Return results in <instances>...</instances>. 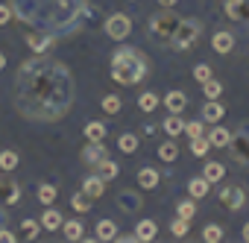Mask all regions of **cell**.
Masks as SVG:
<instances>
[{
	"label": "cell",
	"instance_id": "cell-9",
	"mask_svg": "<svg viewBox=\"0 0 249 243\" xmlns=\"http://www.w3.org/2000/svg\"><path fill=\"white\" fill-rule=\"evenodd\" d=\"M27 44H30V50H36V53H47V50H53L56 35H53V33H44V30H30V33H27Z\"/></svg>",
	"mask_w": 249,
	"mask_h": 243
},
{
	"label": "cell",
	"instance_id": "cell-20",
	"mask_svg": "<svg viewBox=\"0 0 249 243\" xmlns=\"http://www.w3.org/2000/svg\"><path fill=\"white\" fill-rule=\"evenodd\" d=\"M82 191H85L91 199H100V196L106 193V182H103L100 176H88V179L82 182Z\"/></svg>",
	"mask_w": 249,
	"mask_h": 243
},
{
	"label": "cell",
	"instance_id": "cell-32",
	"mask_svg": "<svg viewBox=\"0 0 249 243\" xmlns=\"http://www.w3.org/2000/svg\"><path fill=\"white\" fill-rule=\"evenodd\" d=\"M208 150H211V144H208V138H205V135H199V138H191V156L202 158V156H208Z\"/></svg>",
	"mask_w": 249,
	"mask_h": 243
},
{
	"label": "cell",
	"instance_id": "cell-34",
	"mask_svg": "<svg viewBox=\"0 0 249 243\" xmlns=\"http://www.w3.org/2000/svg\"><path fill=\"white\" fill-rule=\"evenodd\" d=\"M202 94H205L208 100H217V97L223 94V85H220V82L211 76V79H205V82H202Z\"/></svg>",
	"mask_w": 249,
	"mask_h": 243
},
{
	"label": "cell",
	"instance_id": "cell-31",
	"mask_svg": "<svg viewBox=\"0 0 249 243\" xmlns=\"http://www.w3.org/2000/svg\"><path fill=\"white\" fill-rule=\"evenodd\" d=\"M117 147H120V153H126V156H132V153L138 150V135H132V132H126V135H120V138H117Z\"/></svg>",
	"mask_w": 249,
	"mask_h": 243
},
{
	"label": "cell",
	"instance_id": "cell-33",
	"mask_svg": "<svg viewBox=\"0 0 249 243\" xmlns=\"http://www.w3.org/2000/svg\"><path fill=\"white\" fill-rule=\"evenodd\" d=\"M120 108H123V100H120L117 94H106V97H103V111H106V114H117Z\"/></svg>",
	"mask_w": 249,
	"mask_h": 243
},
{
	"label": "cell",
	"instance_id": "cell-41",
	"mask_svg": "<svg viewBox=\"0 0 249 243\" xmlns=\"http://www.w3.org/2000/svg\"><path fill=\"white\" fill-rule=\"evenodd\" d=\"M38 228H41V223H36V220H24L21 223V231H24L27 240H36L38 237Z\"/></svg>",
	"mask_w": 249,
	"mask_h": 243
},
{
	"label": "cell",
	"instance_id": "cell-4",
	"mask_svg": "<svg viewBox=\"0 0 249 243\" xmlns=\"http://www.w3.org/2000/svg\"><path fill=\"white\" fill-rule=\"evenodd\" d=\"M199 35H202V21H199V18H179L176 33H173V38H170L167 47L176 50V53L191 50V47L199 41Z\"/></svg>",
	"mask_w": 249,
	"mask_h": 243
},
{
	"label": "cell",
	"instance_id": "cell-40",
	"mask_svg": "<svg viewBox=\"0 0 249 243\" xmlns=\"http://www.w3.org/2000/svg\"><path fill=\"white\" fill-rule=\"evenodd\" d=\"M188 228H191V220H185V217H176V220L170 223V231H173L176 237H185Z\"/></svg>",
	"mask_w": 249,
	"mask_h": 243
},
{
	"label": "cell",
	"instance_id": "cell-11",
	"mask_svg": "<svg viewBox=\"0 0 249 243\" xmlns=\"http://www.w3.org/2000/svg\"><path fill=\"white\" fill-rule=\"evenodd\" d=\"M161 103L167 105L170 114H182V111L188 108V94H185V91H167V94L161 97Z\"/></svg>",
	"mask_w": 249,
	"mask_h": 243
},
{
	"label": "cell",
	"instance_id": "cell-3",
	"mask_svg": "<svg viewBox=\"0 0 249 243\" xmlns=\"http://www.w3.org/2000/svg\"><path fill=\"white\" fill-rule=\"evenodd\" d=\"M150 76V59L138 47H117L111 53V79L120 85H138Z\"/></svg>",
	"mask_w": 249,
	"mask_h": 243
},
{
	"label": "cell",
	"instance_id": "cell-2",
	"mask_svg": "<svg viewBox=\"0 0 249 243\" xmlns=\"http://www.w3.org/2000/svg\"><path fill=\"white\" fill-rule=\"evenodd\" d=\"M9 6L21 24L53 35L76 33L88 15V0H9Z\"/></svg>",
	"mask_w": 249,
	"mask_h": 243
},
{
	"label": "cell",
	"instance_id": "cell-8",
	"mask_svg": "<svg viewBox=\"0 0 249 243\" xmlns=\"http://www.w3.org/2000/svg\"><path fill=\"white\" fill-rule=\"evenodd\" d=\"M220 202H223L229 211H240V208L246 205V193H243L240 185H226V188L220 191Z\"/></svg>",
	"mask_w": 249,
	"mask_h": 243
},
{
	"label": "cell",
	"instance_id": "cell-28",
	"mask_svg": "<svg viewBox=\"0 0 249 243\" xmlns=\"http://www.w3.org/2000/svg\"><path fill=\"white\" fill-rule=\"evenodd\" d=\"M15 167H18V153L15 150H0V170L12 173Z\"/></svg>",
	"mask_w": 249,
	"mask_h": 243
},
{
	"label": "cell",
	"instance_id": "cell-36",
	"mask_svg": "<svg viewBox=\"0 0 249 243\" xmlns=\"http://www.w3.org/2000/svg\"><path fill=\"white\" fill-rule=\"evenodd\" d=\"M202 240H205V243H220V240H223V228L214 226V223H208V226L202 228Z\"/></svg>",
	"mask_w": 249,
	"mask_h": 243
},
{
	"label": "cell",
	"instance_id": "cell-42",
	"mask_svg": "<svg viewBox=\"0 0 249 243\" xmlns=\"http://www.w3.org/2000/svg\"><path fill=\"white\" fill-rule=\"evenodd\" d=\"M185 135H188V138H199V135H205V126H202V120H194V123H185Z\"/></svg>",
	"mask_w": 249,
	"mask_h": 243
},
{
	"label": "cell",
	"instance_id": "cell-44",
	"mask_svg": "<svg viewBox=\"0 0 249 243\" xmlns=\"http://www.w3.org/2000/svg\"><path fill=\"white\" fill-rule=\"evenodd\" d=\"M9 18H12V6H3V3H0V27H6Z\"/></svg>",
	"mask_w": 249,
	"mask_h": 243
},
{
	"label": "cell",
	"instance_id": "cell-45",
	"mask_svg": "<svg viewBox=\"0 0 249 243\" xmlns=\"http://www.w3.org/2000/svg\"><path fill=\"white\" fill-rule=\"evenodd\" d=\"M15 240H18V237H15V234H12V231L6 228V226L0 228V243H15Z\"/></svg>",
	"mask_w": 249,
	"mask_h": 243
},
{
	"label": "cell",
	"instance_id": "cell-12",
	"mask_svg": "<svg viewBox=\"0 0 249 243\" xmlns=\"http://www.w3.org/2000/svg\"><path fill=\"white\" fill-rule=\"evenodd\" d=\"M211 50H217L220 56L231 53V50H234V35H231L229 30H220V33H214V38H211Z\"/></svg>",
	"mask_w": 249,
	"mask_h": 243
},
{
	"label": "cell",
	"instance_id": "cell-14",
	"mask_svg": "<svg viewBox=\"0 0 249 243\" xmlns=\"http://www.w3.org/2000/svg\"><path fill=\"white\" fill-rule=\"evenodd\" d=\"M100 158H106V147H103V141H88L85 150H82V161L94 167Z\"/></svg>",
	"mask_w": 249,
	"mask_h": 243
},
{
	"label": "cell",
	"instance_id": "cell-30",
	"mask_svg": "<svg viewBox=\"0 0 249 243\" xmlns=\"http://www.w3.org/2000/svg\"><path fill=\"white\" fill-rule=\"evenodd\" d=\"M85 138H88V141H103V138H106V123H100V120L85 123Z\"/></svg>",
	"mask_w": 249,
	"mask_h": 243
},
{
	"label": "cell",
	"instance_id": "cell-5",
	"mask_svg": "<svg viewBox=\"0 0 249 243\" xmlns=\"http://www.w3.org/2000/svg\"><path fill=\"white\" fill-rule=\"evenodd\" d=\"M176 24H179V15H173L170 9H164V12L153 15V18H150V27H147L150 41H153V44L167 47V44H170V38H173V33H176Z\"/></svg>",
	"mask_w": 249,
	"mask_h": 243
},
{
	"label": "cell",
	"instance_id": "cell-22",
	"mask_svg": "<svg viewBox=\"0 0 249 243\" xmlns=\"http://www.w3.org/2000/svg\"><path fill=\"white\" fill-rule=\"evenodd\" d=\"M38 223H41V228L56 231V228H62V214H59L56 208H50V205H47V211L41 214V220H38Z\"/></svg>",
	"mask_w": 249,
	"mask_h": 243
},
{
	"label": "cell",
	"instance_id": "cell-46",
	"mask_svg": "<svg viewBox=\"0 0 249 243\" xmlns=\"http://www.w3.org/2000/svg\"><path fill=\"white\" fill-rule=\"evenodd\" d=\"M114 240H120V243H138V234L132 231V234H114Z\"/></svg>",
	"mask_w": 249,
	"mask_h": 243
},
{
	"label": "cell",
	"instance_id": "cell-19",
	"mask_svg": "<svg viewBox=\"0 0 249 243\" xmlns=\"http://www.w3.org/2000/svg\"><path fill=\"white\" fill-rule=\"evenodd\" d=\"M223 114H226V108L217 100H208L202 105V120H205V123H217V120H223Z\"/></svg>",
	"mask_w": 249,
	"mask_h": 243
},
{
	"label": "cell",
	"instance_id": "cell-17",
	"mask_svg": "<svg viewBox=\"0 0 249 243\" xmlns=\"http://www.w3.org/2000/svg\"><path fill=\"white\" fill-rule=\"evenodd\" d=\"M223 176H226V167H223L220 161H205V164H202V179H205L208 185L223 182Z\"/></svg>",
	"mask_w": 249,
	"mask_h": 243
},
{
	"label": "cell",
	"instance_id": "cell-18",
	"mask_svg": "<svg viewBox=\"0 0 249 243\" xmlns=\"http://www.w3.org/2000/svg\"><path fill=\"white\" fill-rule=\"evenodd\" d=\"M0 196L6 199V205L21 202V185H18V182H6V179H0Z\"/></svg>",
	"mask_w": 249,
	"mask_h": 243
},
{
	"label": "cell",
	"instance_id": "cell-26",
	"mask_svg": "<svg viewBox=\"0 0 249 243\" xmlns=\"http://www.w3.org/2000/svg\"><path fill=\"white\" fill-rule=\"evenodd\" d=\"M135 234H138V240H156V234H159V226L153 223V220H141L138 226H135Z\"/></svg>",
	"mask_w": 249,
	"mask_h": 243
},
{
	"label": "cell",
	"instance_id": "cell-16",
	"mask_svg": "<svg viewBox=\"0 0 249 243\" xmlns=\"http://www.w3.org/2000/svg\"><path fill=\"white\" fill-rule=\"evenodd\" d=\"M159 182H161V176H159V170L156 167H141L138 170V185L144 188V191H153V188H159Z\"/></svg>",
	"mask_w": 249,
	"mask_h": 243
},
{
	"label": "cell",
	"instance_id": "cell-13",
	"mask_svg": "<svg viewBox=\"0 0 249 243\" xmlns=\"http://www.w3.org/2000/svg\"><path fill=\"white\" fill-rule=\"evenodd\" d=\"M226 15L231 21H249V0H226Z\"/></svg>",
	"mask_w": 249,
	"mask_h": 243
},
{
	"label": "cell",
	"instance_id": "cell-25",
	"mask_svg": "<svg viewBox=\"0 0 249 243\" xmlns=\"http://www.w3.org/2000/svg\"><path fill=\"white\" fill-rule=\"evenodd\" d=\"M161 105V97L159 94H153V91H144L141 97H138V108L144 111V114H150V111H156Z\"/></svg>",
	"mask_w": 249,
	"mask_h": 243
},
{
	"label": "cell",
	"instance_id": "cell-1",
	"mask_svg": "<svg viewBox=\"0 0 249 243\" xmlns=\"http://www.w3.org/2000/svg\"><path fill=\"white\" fill-rule=\"evenodd\" d=\"M73 100L76 82L65 62L47 56L21 62L12 85V103L21 117L36 123H56L71 111Z\"/></svg>",
	"mask_w": 249,
	"mask_h": 243
},
{
	"label": "cell",
	"instance_id": "cell-48",
	"mask_svg": "<svg viewBox=\"0 0 249 243\" xmlns=\"http://www.w3.org/2000/svg\"><path fill=\"white\" fill-rule=\"evenodd\" d=\"M6 220H9V214H3V211H0V228L6 226Z\"/></svg>",
	"mask_w": 249,
	"mask_h": 243
},
{
	"label": "cell",
	"instance_id": "cell-50",
	"mask_svg": "<svg viewBox=\"0 0 249 243\" xmlns=\"http://www.w3.org/2000/svg\"><path fill=\"white\" fill-rule=\"evenodd\" d=\"M3 65H6V56H3V53H0V70H3Z\"/></svg>",
	"mask_w": 249,
	"mask_h": 243
},
{
	"label": "cell",
	"instance_id": "cell-21",
	"mask_svg": "<svg viewBox=\"0 0 249 243\" xmlns=\"http://www.w3.org/2000/svg\"><path fill=\"white\" fill-rule=\"evenodd\" d=\"M205 138H208V144H211V147H229L231 132H229V129H223V126H211V132H208Z\"/></svg>",
	"mask_w": 249,
	"mask_h": 243
},
{
	"label": "cell",
	"instance_id": "cell-7",
	"mask_svg": "<svg viewBox=\"0 0 249 243\" xmlns=\"http://www.w3.org/2000/svg\"><path fill=\"white\" fill-rule=\"evenodd\" d=\"M106 35L114 38V41L129 38V35H132V18H129V15H123V12L108 15V18H106Z\"/></svg>",
	"mask_w": 249,
	"mask_h": 243
},
{
	"label": "cell",
	"instance_id": "cell-23",
	"mask_svg": "<svg viewBox=\"0 0 249 243\" xmlns=\"http://www.w3.org/2000/svg\"><path fill=\"white\" fill-rule=\"evenodd\" d=\"M114 234H117L114 220H100L94 228V240H114Z\"/></svg>",
	"mask_w": 249,
	"mask_h": 243
},
{
	"label": "cell",
	"instance_id": "cell-27",
	"mask_svg": "<svg viewBox=\"0 0 249 243\" xmlns=\"http://www.w3.org/2000/svg\"><path fill=\"white\" fill-rule=\"evenodd\" d=\"M62 231H65V237L68 240H82V223L79 220H62Z\"/></svg>",
	"mask_w": 249,
	"mask_h": 243
},
{
	"label": "cell",
	"instance_id": "cell-29",
	"mask_svg": "<svg viewBox=\"0 0 249 243\" xmlns=\"http://www.w3.org/2000/svg\"><path fill=\"white\" fill-rule=\"evenodd\" d=\"M208 188H211V185H208V182H205L202 176H196V179H191V182H188V191H191V199H202V196L208 193Z\"/></svg>",
	"mask_w": 249,
	"mask_h": 243
},
{
	"label": "cell",
	"instance_id": "cell-10",
	"mask_svg": "<svg viewBox=\"0 0 249 243\" xmlns=\"http://www.w3.org/2000/svg\"><path fill=\"white\" fill-rule=\"evenodd\" d=\"M117 205H120V211H126V214H138L144 199H141L138 191H120L117 193Z\"/></svg>",
	"mask_w": 249,
	"mask_h": 243
},
{
	"label": "cell",
	"instance_id": "cell-37",
	"mask_svg": "<svg viewBox=\"0 0 249 243\" xmlns=\"http://www.w3.org/2000/svg\"><path fill=\"white\" fill-rule=\"evenodd\" d=\"M176 156H179V147H176L173 141H167V144L159 147V158H161V161H176Z\"/></svg>",
	"mask_w": 249,
	"mask_h": 243
},
{
	"label": "cell",
	"instance_id": "cell-35",
	"mask_svg": "<svg viewBox=\"0 0 249 243\" xmlns=\"http://www.w3.org/2000/svg\"><path fill=\"white\" fill-rule=\"evenodd\" d=\"M56 196H59V191H56L53 185H41V188H38V202H41V205H53Z\"/></svg>",
	"mask_w": 249,
	"mask_h": 243
},
{
	"label": "cell",
	"instance_id": "cell-38",
	"mask_svg": "<svg viewBox=\"0 0 249 243\" xmlns=\"http://www.w3.org/2000/svg\"><path fill=\"white\" fill-rule=\"evenodd\" d=\"M71 205H73L76 211H82V214H85V211L91 208V196H88L85 191H79V193H73V196H71Z\"/></svg>",
	"mask_w": 249,
	"mask_h": 243
},
{
	"label": "cell",
	"instance_id": "cell-15",
	"mask_svg": "<svg viewBox=\"0 0 249 243\" xmlns=\"http://www.w3.org/2000/svg\"><path fill=\"white\" fill-rule=\"evenodd\" d=\"M94 167H97V176H100L103 182H108V179H117V176H120V164H117V161H111L108 156H106V158H100Z\"/></svg>",
	"mask_w": 249,
	"mask_h": 243
},
{
	"label": "cell",
	"instance_id": "cell-47",
	"mask_svg": "<svg viewBox=\"0 0 249 243\" xmlns=\"http://www.w3.org/2000/svg\"><path fill=\"white\" fill-rule=\"evenodd\" d=\"M159 3H161L164 9H170V6H176V3H179V0H159Z\"/></svg>",
	"mask_w": 249,
	"mask_h": 243
},
{
	"label": "cell",
	"instance_id": "cell-6",
	"mask_svg": "<svg viewBox=\"0 0 249 243\" xmlns=\"http://www.w3.org/2000/svg\"><path fill=\"white\" fill-rule=\"evenodd\" d=\"M229 153L240 167H249V120L237 126V132L229 141Z\"/></svg>",
	"mask_w": 249,
	"mask_h": 243
},
{
	"label": "cell",
	"instance_id": "cell-49",
	"mask_svg": "<svg viewBox=\"0 0 249 243\" xmlns=\"http://www.w3.org/2000/svg\"><path fill=\"white\" fill-rule=\"evenodd\" d=\"M243 240H246V243H249V223H246V226H243Z\"/></svg>",
	"mask_w": 249,
	"mask_h": 243
},
{
	"label": "cell",
	"instance_id": "cell-39",
	"mask_svg": "<svg viewBox=\"0 0 249 243\" xmlns=\"http://www.w3.org/2000/svg\"><path fill=\"white\" fill-rule=\"evenodd\" d=\"M176 214H179V217H185V220H194V214H196L194 199H182V202L176 205Z\"/></svg>",
	"mask_w": 249,
	"mask_h": 243
},
{
	"label": "cell",
	"instance_id": "cell-24",
	"mask_svg": "<svg viewBox=\"0 0 249 243\" xmlns=\"http://www.w3.org/2000/svg\"><path fill=\"white\" fill-rule=\"evenodd\" d=\"M161 126H164V132H167L170 138H179V135H185V120H182L179 114H170V117L164 120Z\"/></svg>",
	"mask_w": 249,
	"mask_h": 243
},
{
	"label": "cell",
	"instance_id": "cell-43",
	"mask_svg": "<svg viewBox=\"0 0 249 243\" xmlns=\"http://www.w3.org/2000/svg\"><path fill=\"white\" fill-rule=\"evenodd\" d=\"M211 76H214V73H211V68H208L205 62L194 68V79H196V82H205V79H211Z\"/></svg>",
	"mask_w": 249,
	"mask_h": 243
}]
</instances>
